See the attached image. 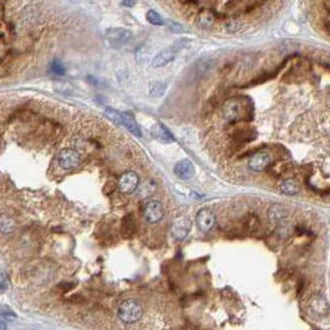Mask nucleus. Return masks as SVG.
<instances>
[{"mask_svg":"<svg viewBox=\"0 0 330 330\" xmlns=\"http://www.w3.org/2000/svg\"><path fill=\"white\" fill-rule=\"evenodd\" d=\"M143 314L142 306L135 299H126L118 306L117 317L122 323L133 324L141 319Z\"/></svg>","mask_w":330,"mask_h":330,"instance_id":"obj_1","label":"nucleus"},{"mask_svg":"<svg viewBox=\"0 0 330 330\" xmlns=\"http://www.w3.org/2000/svg\"><path fill=\"white\" fill-rule=\"evenodd\" d=\"M57 162H59L60 167L64 170H75L81 163V155L79 151L74 150V148H62L57 155Z\"/></svg>","mask_w":330,"mask_h":330,"instance_id":"obj_2","label":"nucleus"},{"mask_svg":"<svg viewBox=\"0 0 330 330\" xmlns=\"http://www.w3.org/2000/svg\"><path fill=\"white\" fill-rule=\"evenodd\" d=\"M106 39L109 44L115 49H120L123 45L131 41L132 32L123 27H111L106 30Z\"/></svg>","mask_w":330,"mask_h":330,"instance_id":"obj_3","label":"nucleus"},{"mask_svg":"<svg viewBox=\"0 0 330 330\" xmlns=\"http://www.w3.org/2000/svg\"><path fill=\"white\" fill-rule=\"evenodd\" d=\"M138 183H140V177L137 173L133 171H126L118 177L117 186L121 192L125 195H131L137 190Z\"/></svg>","mask_w":330,"mask_h":330,"instance_id":"obj_4","label":"nucleus"},{"mask_svg":"<svg viewBox=\"0 0 330 330\" xmlns=\"http://www.w3.org/2000/svg\"><path fill=\"white\" fill-rule=\"evenodd\" d=\"M309 311L316 318L323 319L330 314V307L328 301L322 294H314L309 301Z\"/></svg>","mask_w":330,"mask_h":330,"instance_id":"obj_5","label":"nucleus"},{"mask_svg":"<svg viewBox=\"0 0 330 330\" xmlns=\"http://www.w3.org/2000/svg\"><path fill=\"white\" fill-rule=\"evenodd\" d=\"M163 215H165V211L160 201H148L143 207V218L151 224L158 223L163 218Z\"/></svg>","mask_w":330,"mask_h":330,"instance_id":"obj_6","label":"nucleus"},{"mask_svg":"<svg viewBox=\"0 0 330 330\" xmlns=\"http://www.w3.org/2000/svg\"><path fill=\"white\" fill-rule=\"evenodd\" d=\"M192 228V222L187 217H178L171 224V234L176 241H183Z\"/></svg>","mask_w":330,"mask_h":330,"instance_id":"obj_7","label":"nucleus"},{"mask_svg":"<svg viewBox=\"0 0 330 330\" xmlns=\"http://www.w3.org/2000/svg\"><path fill=\"white\" fill-rule=\"evenodd\" d=\"M242 111H243V106H242L241 101L237 99H231L224 102L223 107H222V115L227 121L234 122L241 118Z\"/></svg>","mask_w":330,"mask_h":330,"instance_id":"obj_8","label":"nucleus"},{"mask_svg":"<svg viewBox=\"0 0 330 330\" xmlns=\"http://www.w3.org/2000/svg\"><path fill=\"white\" fill-rule=\"evenodd\" d=\"M271 156L267 151H258V152L253 153L248 161V166L254 172H261L264 171L271 163Z\"/></svg>","mask_w":330,"mask_h":330,"instance_id":"obj_9","label":"nucleus"},{"mask_svg":"<svg viewBox=\"0 0 330 330\" xmlns=\"http://www.w3.org/2000/svg\"><path fill=\"white\" fill-rule=\"evenodd\" d=\"M196 224L201 232L207 233V232L212 231L216 224V217L212 211L207 210V208L201 210L196 216Z\"/></svg>","mask_w":330,"mask_h":330,"instance_id":"obj_10","label":"nucleus"},{"mask_svg":"<svg viewBox=\"0 0 330 330\" xmlns=\"http://www.w3.org/2000/svg\"><path fill=\"white\" fill-rule=\"evenodd\" d=\"M173 171H175V175L181 180H190L195 175V166L190 160L183 158L176 163Z\"/></svg>","mask_w":330,"mask_h":330,"instance_id":"obj_11","label":"nucleus"},{"mask_svg":"<svg viewBox=\"0 0 330 330\" xmlns=\"http://www.w3.org/2000/svg\"><path fill=\"white\" fill-rule=\"evenodd\" d=\"M176 55H177V50L175 47H168V49L162 50L153 57L152 66L156 67V69L166 66V65H168L175 60Z\"/></svg>","mask_w":330,"mask_h":330,"instance_id":"obj_12","label":"nucleus"},{"mask_svg":"<svg viewBox=\"0 0 330 330\" xmlns=\"http://www.w3.org/2000/svg\"><path fill=\"white\" fill-rule=\"evenodd\" d=\"M121 126H123L128 132L135 135L136 137H141V136H142L140 126H138L135 116H133L131 112H127V111L121 112Z\"/></svg>","mask_w":330,"mask_h":330,"instance_id":"obj_13","label":"nucleus"},{"mask_svg":"<svg viewBox=\"0 0 330 330\" xmlns=\"http://www.w3.org/2000/svg\"><path fill=\"white\" fill-rule=\"evenodd\" d=\"M287 217H288V210H287L283 205L274 203V205H272L271 207H269L268 220L269 222H272V223H282Z\"/></svg>","mask_w":330,"mask_h":330,"instance_id":"obj_14","label":"nucleus"},{"mask_svg":"<svg viewBox=\"0 0 330 330\" xmlns=\"http://www.w3.org/2000/svg\"><path fill=\"white\" fill-rule=\"evenodd\" d=\"M151 133H152V136L156 140L161 141V142L167 143L175 141V137H173L172 133H171L170 131H168V128L166 127L165 125H162V123H156L152 127V130H151Z\"/></svg>","mask_w":330,"mask_h":330,"instance_id":"obj_15","label":"nucleus"},{"mask_svg":"<svg viewBox=\"0 0 330 330\" xmlns=\"http://www.w3.org/2000/svg\"><path fill=\"white\" fill-rule=\"evenodd\" d=\"M136 233V222L132 215H127L121 222V234L125 239H130Z\"/></svg>","mask_w":330,"mask_h":330,"instance_id":"obj_16","label":"nucleus"},{"mask_svg":"<svg viewBox=\"0 0 330 330\" xmlns=\"http://www.w3.org/2000/svg\"><path fill=\"white\" fill-rule=\"evenodd\" d=\"M279 191L284 196H296L299 193V185L293 178L284 180L279 186Z\"/></svg>","mask_w":330,"mask_h":330,"instance_id":"obj_17","label":"nucleus"},{"mask_svg":"<svg viewBox=\"0 0 330 330\" xmlns=\"http://www.w3.org/2000/svg\"><path fill=\"white\" fill-rule=\"evenodd\" d=\"M15 224L14 218H11L7 215H1L0 216V232L2 234H11L15 231Z\"/></svg>","mask_w":330,"mask_h":330,"instance_id":"obj_18","label":"nucleus"},{"mask_svg":"<svg viewBox=\"0 0 330 330\" xmlns=\"http://www.w3.org/2000/svg\"><path fill=\"white\" fill-rule=\"evenodd\" d=\"M167 89V82L166 81H156L150 86V95L152 97L162 96Z\"/></svg>","mask_w":330,"mask_h":330,"instance_id":"obj_19","label":"nucleus"},{"mask_svg":"<svg viewBox=\"0 0 330 330\" xmlns=\"http://www.w3.org/2000/svg\"><path fill=\"white\" fill-rule=\"evenodd\" d=\"M146 19H147V21L150 22V24L155 25V26H163V25H165V20H163V17L161 16L156 10H148V11L146 12Z\"/></svg>","mask_w":330,"mask_h":330,"instance_id":"obj_20","label":"nucleus"},{"mask_svg":"<svg viewBox=\"0 0 330 330\" xmlns=\"http://www.w3.org/2000/svg\"><path fill=\"white\" fill-rule=\"evenodd\" d=\"M223 27L224 30L228 32H237L242 29V22L236 19L227 20V21L223 24Z\"/></svg>","mask_w":330,"mask_h":330,"instance_id":"obj_21","label":"nucleus"},{"mask_svg":"<svg viewBox=\"0 0 330 330\" xmlns=\"http://www.w3.org/2000/svg\"><path fill=\"white\" fill-rule=\"evenodd\" d=\"M50 70H51L54 74L59 75V76H62V75L66 74V69H65V65L62 64V61L60 60H54L50 64Z\"/></svg>","mask_w":330,"mask_h":330,"instance_id":"obj_22","label":"nucleus"},{"mask_svg":"<svg viewBox=\"0 0 330 330\" xmlns=\"http://www.w3.org/2000/svg\"><path fill=\"white\" fill-rule=\"evenodd\" d=\"M0 317L4 319H15L16 318V314L12 312L11 308H9L7 306H0Z\"/></svg>","mask_w":330,"mask_h":330,"instance_id":"obj_23","label":"nucleus"},{"mask_svg":"<svg viewBox=\"0 0 330 330\" xmlns=\"http://www.w3.org/2000/svg\"><path fill=\"white\" fill-rule=\"evenodd\" d=\"M105 112H106V115L109 116L111 120L115 121L117 125H121V112H117V111L113 110L112 107H106Z\"/></svg>","mask_w":330,"mask_h":330,"instance_id":"obj_24","label":"nucleus"},{"mask_svg":"<svg viewBox=\"0 0 330 330\" xmlns=\"http://www.w3.org/2000/svg\"><path fill=\"white\" fill-rule=\"evenodd\" d=\"M247 226H248L249 231H254V229L258 228L259 226V220L256 217V216H251L247 221Z\"/></svg>","mask_w":330,"mask_h":330,"instance_id":"obj_25","label":"nucleus"},{"mask_svg":"<svg viewBox=\"0 0 330 330\" xmlns=\"http://www.w3.org/2000/svg\"><path fill=\"white\" fill-rule=\"evenodd\" d=\"M167 26H168V29L173 32H182L183 31L182 25L178 24V22H176V21H172V20H170V21L167 22Z\"/></svg>","mask_w":330,"mask_h":330,"instance_id":"obj_26","label":"nucleus"},{"mask_svg":"<svg viewBox=\"0 0 330 330\" xmlns=\"http://www.w3.org/2000/svg\"><path fill=\"white\" fill-rule=\"evenodd\" d=\"M9 288V281L4 273H0V291L4 292Z\"/></svg>","mask_w":330,"mask_h":330,"instance_id":"obj_27","label":"nucleus"},{"mask_svg":"<svg viewBox=\"0 0 330 330\" xmlns=\"http://www.w3.org/2000/svg\"><path fill=\"white\" fill-rule=\"evenodd\" d=\"M0 330H7L6 324H5L4 322H0Z\"/></svg>","mask_w":330,"mask_h":330,"instance_id":"obj_28","label":"nucleus"}]
</instances>
